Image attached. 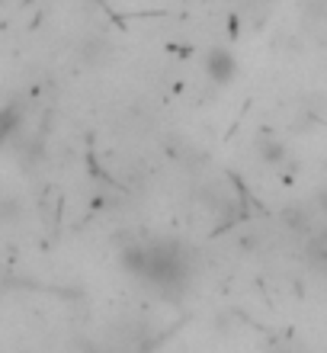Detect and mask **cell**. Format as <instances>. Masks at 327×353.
I'll use <instances>...</instances> for the list:
<instances>
[{"label":"cell","instance_id":"obj_4","mask_svg":"<svg viewBox=\"0 0 327 353\" xmlns=\"http://www.w3.org/2000/svg\"><path fill=\"white\" fill-rule=\"evenodd\" d=\"M19 215H23V205H19V199H13V196H3V199H0V222H3V225H17Z\"/></svg>","mask_w":327,"mask_h":353},{"label":"cell","instance_id":"obj_2","mask_svg":"<svg viewBox=\"0 0 327 353\" xmlns=\"http://www.w3.org/2000/svg\"><path fill=\"white\" fill-rule=\"evenodd\" d=\"M253 151H257V158H260L266 168H282V164L289 161V148H286V141L276 139V135H257Z\"/></svg>","mask_w":327,"mask_h":353},{"label":"cell","instance_id":"obj_1","mask_svg":"<svg viewBox=\"0 0 327 353\" xmlns=\"http://www.w3.org/2000/svg\"><path fill=\"white\" fill-rule=\"evenodd\" d=\"M202 68H206L209 81H212V84H218V87L234 84V81H238V74H241V65H238L234 52H228V48H209Z\"/></svg>","mask_w":327,"mask_h":353},{"label":"cell","instance_id":"obj_5","mask_svg":"<svg viewBox=\"0 0 327 353\" xmlns=\"http://www.w3.org/2000/svg\"><path fill=\"white\" fill-rule=\"evenodd\" d=\"M315 203H318L321 215H327V186H324V190H318V196H315Z\"/></svg>","mask_w":327,"mask_h":353},{"label":"cell","instance_id":"obj_3","mask_svg":"<svg viewBox=\"0 0 327 353\" xmlns=\"http://www.w3.org/2000/svg\"><path fill=\"white\" fill-rule=\"evenodd\" d=\"M119 263L125 273H131V276H148V251L145 248H125V251L119 254Z\"/></svg>","mask_w":327,"mask_h":353}]
</instances>
